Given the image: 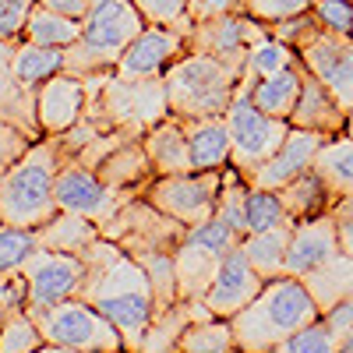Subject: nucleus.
I'll use <instances>...</instances> for the list:
<instances>
[{
	"instance_id": "obj_1",
	"label": "nucleus",
	"mask_w": 353,
	"mask_h": 353,
	"mask_svg": "<svg viewBox=\"0 0 353 353\" xmlns=\"http://www.w3.org/2000/svg\"><path fill=\"white\" fill-rule=\"evenodd\" d=\"M81 261H85V286L78 297L99 307L121 329L128 353H138L141 336L156 314V293L145 265L106 237H99L88 248Z\"/></svg>"
},
{
	"instance_id": "obj_2",
	"label": "nucleus",
	"mask_w": 353,
	"mask_h": 353,
	"mask_svg": "<svg viewBox=\"0 0 353 353\" xmlns=\"http://www.w3.org/2000/svg\"><path fill=\"white\" fill-rule=\"evenodd\" d=\"M314 318H321V307L307 283L297 276H276L244 311L230 318V325L241 353H276L283 339L311 325Z\"/></svg>"
},
{
	"instance_id": "obj_3",
	"label": "nucleus",
	"mask_w": 353,
	"mask_h": 353,
	"mask_svg": "<svg viewBox=\"0 0 353 353\" xmlns=\"http://www.w3.org/2000/svg\"><path fill=\"white\" fill-rule=\"evenodd\" d=\"M85 85H88L85 117L99 131H121L128 138H141L149 128L170 117L163 74L131 78V74L106 71V74L85 78Z\"/></svg>"
},
{
	"instance_id": "obj_4",
	"label": "nucleus",
	"mask_w": 353,
	"mask_h": 353,
	"mask_svg": "<svg viewBox=\"0 0 353 353\" xmlns=\"http://www.w3.org/2000/svg\"><path fill=\"white\" fill-rule=\"evenodd\" d=\"M57 173H61V152H57V141L46 134L28 145L0 181V223L25 230L46 226L61 212Z\"/></svg>"
},
{
	"instance_id": "obj_5",
	"label": "nucleus",
	"mask_w": 353,
	"mask_h": 353,
	"mask_svg": "<svg viewBox=\"0 0 353 353\" xmlns=\"http://www.w3.org/2000/svg\"><path fill=\"white\" fill-rule=\"evenodd\" d=\"M149 25L131 0H92L88 14L81 18V36L64 50V71L78 78H92L117 71L124 50L141 36Z\"/></svg>"
},
{
	"instance_id": "obj_6",
	"label": "nucleus",
	"mask_w": 353,
	"mask_h": 353,
	"mask_svg": "<svg viewBox=\"0 0 353 353\" xmlns=\"http://www.w3.org/2000/svg\"><path fill=\"white\" fill-rule=\"evenodd\" d=\"M244 71L223 64L209 53H184L166 68V99L170 113L191 121V117H226L233 96H237Z\"/></svg>"
},
{
	"instance_id": "obj_7",
	"label": "nucleus",
	"mask_w": 353,
	"mask_h": 353,
	"mask_svg": "<svg viewBox=\"0 0 353 353\" xmlns=\"http://www.w3.org/2000/svg\"><path fill=\"white\" fill-rule=\"evenodd\" d=\"M251 78H241L237 85V96H233L230 110H226V124H230V138H233V149H230V166L237 170L244 181L251 184V176L269 163L279 145L290 134V121H279V117H269L265 110L254 106L251 99Z\"/></svg>"
},
{
	"instance_id": "obj_8",
	"label": "nucleus",
	"mask_w": 353,
	"mask_h": 353,
	"mask_svg": "<svg viewBox=\"0 0 353 353\" xmlns=\"http://www.w3.org/2000/svg\"><path fill=\"white\" fill-rule=\"evenodd\" d=\"M99 237L113 241L131 258L145 261V258H156V254H173L184 244L188 226L176 223L173 216H166L163 209H156L145 194H138V198L124 201L110 219L99 223Z\"/></svg>"
},
{
	"instance_id": "obj_9",
	"label": "nucleus",
	"mask_w": 353,
	"mask_h": 353,
	"mask_svg": "<svg viewBox=\"0 0 353 353\" xmlns=\"http://www.w3.org/2000/svg\"><path fill=\"white\" fill-rule=\"evenodd\" d=\"M241 233L233 230L226 219L212 216L201 226H188L184 244L173 251V265H176V286H181V301H205L223 258L241 248Z\"/></svg>"
},
{
	"instance_id": "obj_10",
	"label": "nucleus",
	"mask_w": 353,
	"mask_h": 353,
	"mask_svg": "<svg viewBox=\"0 0 353 353\" xmlns=\"http://www.w3.org/2000/svg\"><path fill=\"white\" fill-rule=\"evenodd\" d=\"M32 318L39 321L46 343L85 350V353H128L121 329L85 297H71V301H61L53 307H43Z\"/></svg>"
},
{
	"instance_id": "obj_11",
	"label": "nucleus",
	"mask_w": 353,
	"mask_h": 353,
	"mask_svg": "<svg viewBox=\"0 0 353 353\" xmlns=\"http://www.w3.org/2000/svg\"><path fill=\"white\" fill-rule=\"evenodd\" d=\"M219 191H223V170H191V173L156 176L145 198L166 216H173L176 223L201 226L216 216Z\"/></svg>"
},
{
	"instance_id": "obj_12",
	"label": "nucleus",
	"mask_w": 353,
	"mask_h": 353,
	"mask_svg": "<svg viewBox=\"0 0 353 353\" xmlns=\"http://www.w3.org/2000/svg\"><path fill=\"white\" fill-rule=\"evenodd\" d=\"M18 276L25 283V311L36 314L43 307L78 297L85 286V261L78 254H61V251L39 248L32 258H25Z\"/></svg>"
},
{
	"instance_id": "obj_13",
	"label": "nucleus",
	"mask_w": 353,
	"mask_h": 353,
	"mask_svg": "<svg viewBox=\"0 0 353 353\" xmlns=\"http://www.w3.org/2000/svg\"><path fill=\"white\" fill-rule=\"evenodd\" d=\"M261 39H269V25L254 21L244 11H226V14H216V18L194 21L191 32H188V50L191 53H209L216 61L244 71L251 46H258Z\"/></svg>"
},
{
	"instance_id": "obj_14",
	"label": "nucleus",
	"mask_w": 353,
	"mask_h": 353,
	"mask_svg": "<svg viewBox=\"0 0 353 353\" xmlns=\"http://www.w3.org/2000/svg\"><path fill=\"white\" fill-rule=\"evenodd\" d=\"M297 57L350 113L353 110V36L329 32V28L314 25L307 39L297 46Z\"/></svg>"
},
{
	"instance_id": "obj_15",
	"label": "nucleus",
	"mask_w": 353,
	"mask_h": 353,
	"mask_svg": "<svg viewBox=\"0 0 353 353\" xmlns=\"http://www.w3.org/2000/svg\"><path fill=\"white\" fill-rule=\"evenodd\" d=\"M124 201L131 198L113 191L96 170H88L81 163H61V173H57V205H61V212H74L92 223H103Z\"/></svg>"
},
{
	"instance_id": "obj_16",
	"label": "nucleus",
	"mask_w": 353,
	"mask_h": 353,
	"mask_svg": "<svg viewBox=\"0 0 353 353\" xmlns=\"http://www.w3.org/2000/svg\"><path fill=\"white\" fill-rule=\"evenodd\" d=\"M261 290H265V279L254 272V265L248 261L244 248H233L223 258L209 293H205V307H209L216 318H233L237 311H244Z\"/></svg>"
},
{
	"instance_id": "obj_17",
	"label": "nucleus",
	"mask_w": 353,
	"mask_h": 353,
	"mask_svg": "<svg viewBox=\"0 0 353 353\" xmlns=\"http://www.w3.org/2000/svg\"><path fill=\"white\" fill-rule=\"evenodd\" d=\"M339 254H343V248H339V230H336L332 212L301 219V223H293V237H290V251H286V276L304 279Z\"/></svg>"
},
{
	"instance_id": "obj_18",
	"label": "nucleus",
	"mask_w": 353,
	"mask_h": 353,
	"mask_svg": "<svg viewBox=\"0 0 353 353\" xmlns=\"http://www.w3.org/2000/svg\"><path fill=\"white\" fill-rule=\"evenodd\" d=\"M184 53H188V36L173 32L166 25H145L141 36L124 50L121 64H117V74H131V78L166 74V68Z\"/></svg>"
},
{
	"instance_id": "obj_19",
	"label": "nucleus",
	"mask_w": 353,
	"mask_h": 353,
	"mask_svg": "<svg viewBox=\"0 0 353 353\" xmlns=\"http://www.w3.org/2000/svg\"><path fill=\"white\" fill-rule=\"evenodd\" d=\"M85 99H88V85L78 74H53L39 85V128L43 134H64L68 128H74L85 117Z\"/></svg>"
},
{
	"instance_id": "obj_20",
	"label": "nucleus",
	"mask_w": 353,
	"mask_h": 353,
	"mask_svg": "<svg viewBox=\"0 0 353 353\" xmlns=\"http://www.w3.org/2000/svg\"><path fill=\"white\" fill-rule=\"evenodd\" d=\"M325 141H329V134L304 131V128H290L286 141L279 145V152L251 176V188H265V191L286 188L293 176H301L304 170L314 166V156H318V149H321Z\"/></svg>"
},
{
	"instance_id": "obj_21",
	"label": "nucleus",
	"mask_w": 353,
	"mask_h": 353,
	"mask_svg": "<svg viewBox=\"0 0 353 353\" xmlns=\"http://www.w3.org/2000/svg\"><path fill=\"white\" fill-rule=\"evenodd\" d=\"M36 96H39V88L25 85L11 68V43H0V121L11 124L21 134H28L32 141L46 138L39 128Z\"/></svg>"
},
{
	"instance_id": "obj_22",
	"label": "nucleus",
	"mask_w": 353,
	"mask_h": 353,
	"mask_svg": "<svg viewBox=\"0 0 353 353\" xmlns=\"http://www.w3.org/2000/svg\"><path fill=\"white\" fill-rule=\"evenodd\" d=\"M290 124L293 128H304V131H318V134H346V110L336 103V96L321 85L304 64H301V99L290 113Z\"/></svg>"
},
{
	"instance_id": "obj_23",
	"label": "nucleus",
	"mask_w": 353,
	"mask_h": 353,
	"mask_svg": "<svg viewBox=\"0 0 353 353\" xmlns=\"http://www.w3.org/2000/svg\"><path fill=\"white\" fill-rule=\"evenodd\" d=\"M96 173L103 176L113 191H121V194H128V198L145 194V191H149V184L156 181L152 163H149V156H145L141 138H128L124 145H117V149L96 166Z\"/></svg>"
},
{
	"instance_id": "obj_24",
	"label": "nucleus",
	"mask_w": 353,
	"mask_h": 353,
	"mask_svg": "<svg viewBox=\"0 0 353 353\" xmlns=\"http://www.w3.org/2000/svg\"><path fill=\"white\" fill-rule=\"evenodd\" d=\"M141 145H145V156H149L156 176H173V173H191L194 170L184 124L176 121L173 113L166 117V121H159L156 128L145 131L141 134Z\"/></svg>"
},
{
	"instance_id": "obj_25",
	"label": "nucleus",
	"mask_w": 353,
	"mask_h": 353,
	"mask_svg": "<svg viewBox=\"0 0 353 353\" xmlns=\"http://www.w3.org/2000/svg\"><path fill=\"white\" fill-rule=\"evenodd\" d=\"M181 121V117H176ZM188 145H191V159L194 170H223L230 166V149H233V138H230V124L226 117H191V121H181Z\"/></svg>"
},
{
	"instance_id": "obj_26",
	"label": "nucleus",
	"mask_w": 353,
	"mask_h": 353,
	"mask_svg": "<svg viewBox=\"0 0 353 353\" xmlns=\"http://www.w3.org/2000/svg\"><path fill=\"white\" fill-rule=\"evenodd\" d=\"M209 314L212 311L205 307V301H181V304H173L170 311H159L149 321V329H145L138 353H173L176 339L184 336V329L191 325V321L194 318H209Z\"/></svg>"
},
{
	"instance_id": "obj_27",
	"label": "nucleus",
	"mask_w": 353,
	"mask_h": 353,
	"mask_svg": "<svg viewBox=\"0 0 353 353\" xmlns=\"http://www.w3.org/2000/svg\"><path fill=\"white\" fill-rule=\"evenodd\" d=\"M279 198H283V209L290 212L293 223L325 216L332 205H336V194L329 191V184L321 181V173L314 166L304 170L301 176H293L286 188H279Z\"/></svg>"
},
{
	"instance_id": "obj_28",
	"label": "nucleus",
	"mask_w": 353,
	"mask_h": 353,
	"mask_svg": "<svg viewBox=\"0 0 353 353\" xmlns=\"http://www.w3.org/2000/svg\"><path fill=\"white\" fill-rule=\"evenodd\" d=\"M39 233V248L46 251H61V254H85L99 241V223L74 216V212H57L46 226L36 230Z\"/></svg>"
},
{
	"instance_id": "obj_29",
	"label": "nucleus",
	"mask_w": 353,
	"mask_h": 353,
	"mask_svg": "<svg viewBox=\"0 0 353 353\" xmlns=\"http://www.w3.org/2000/svg\"><path fill=\"white\" fill-rule=\"evenodd\" d=\"M290 237H293V223L261 230V233H248L241 241L248 261L254 265V272L269 283L276 276H286V251H290Z\"/></svg>"
},
{
	"instance_id": "obj_30",
	"label": "nucleus",
	"mask_w": 353,
	"mask_h": 353,
	"mask_svg": "<svg viewBox=\"0 0 353 353\" xmlns=\"http://www.w3.org/2000/svg\"><path fill=\"white\" fill-rule=\"evenodd\" d=\"M251 99L258 110H265L269 117H279V121H290L293 106L301 99V61L286 68V71H276L269 78H258L251 85Z\"/></svg>"
},
{
	"instance_id": "obj_31",
	"label": "nucleus",
	"mask_w": 353,
	"mask_h": 353,
	"mask_svg": "<svg viewBox=\"0 0 353 353\" xmlns=\"http://www.w3.org/2000/svg\"><path fill=\"white\" fill-rule=\"evenodd\" d=\"M314 170L321 173V181L329 184L336 198H353V138L336 134L318 149Z\"/></svg>"
},
{
	"instance_id": "obj_32",
	"label": "nucleus",
	"mask_w": 353,
	"mask_h": 353,
	"mask_svg": "<svg viewBox=\"0 0 353 353\" xmlns=\"http://www.w3.org/2000/svg\"><path fill=\"white\" fill-rule=\"evenodd\" d=\"M78 36H81V21L64 18V14H57V11L43 8L39 0H36V8L28 11L25 32H21V39H25V43H36V46H57V50L74 46V43H78Z\"/></svg>"
},
{
	"instance_id": "obj_33",
	"label": "nucleus",
	"mask_w": 353,
	"mask_h": 353,
	"mask_svg": "<svg viewBox=\"0 0 353 353\" xmlns=\"http://www.w3.org/2000/svg\"><path fill=\"white\" fill-rule=\"evenodd\" d=\"M173 353H241L237 350V336H233L230 318H194L184 329V336L176 339Z\"/></svg>"
},
{
	"instance_id": "obj_34",
	"label": "nucleus",
	"mask_w": 353,
	"mask_h": 353,
	"mask_svg": "<svg viewBox=\"0 0 353 353\" xmlns=\"http://www.w3.org/2000/svg\"><path fill=\"white\" fill-rule=\"evenodd\" d=\"M11 68H14V74H18L25 85L39 88L46 78H53V74L64 71V50L14 39V43H11Z\"/></svg>"
},
{
	"instance_id": "obj_35",
	"label": "nucleus",
	"mask_w": 353,
	"mask_h": 353,
	"mask_svg": "<svg viewBox=\"0 0 353 353\" xmlns=\"http://www.w3.org/2000/svg\"><path fill=\"white\" fill-rule=\"evenodd\" d=\"M311 297L318 301L321 314H325L332 304H339L343 297H350L353 293V258L350 254H339L332 258L329 265H321V269H314L311 276H304Z\"/></svg>"
},
{
	"instance_id": "obj_36",
	"label": "nucleus",
	"mask_w": 353,
	"mask_h": 353,
	"mask_svg": "<svg viewBox=\"0 0 353 353\" xmlns=\"http://www.w3.org/2000/svg\"><path fill=\"white\" fill-rule=\"evenodd\" d=\"M39 346H46V336L25 307H14L0 321V353H36Z\"/></svg>"
},
{
	"instance_id": "obj_37",
	"label": "nucleus",
	"mask_w": 353,
	"mask_h": 353,
	"mask_svg": "<svg viewBox=\"0 0 353 353\" xmlns=\"http://www.w3.org/2000/svg\"><path fill=\"white\" fill-rule=\"evenodd\" d=\"M244 223H248V233H261V230H272V226H283V223H293V219H290V212L283 209L279 191L248 188V198H244Z\"/></svg>"
},
{
	"instance_id": "obj_38",
	"label": "nucleus",
	"mask_w": 353,
	"mask_h": 353,
	"mask_svg": "<svg viewBox=\"0 0 353 353\" xmlns=\"http://www.w3.org/2000/svg\"><path fill=\"white\" fill-rule=\"evenodd\" d=\"M297 61H301L297 50L269 36V39H261L258 46H251V53H248V64H244V78H251V81H258V78H269V74H276V71L293 68Z\"/></svg>"
},
{
	"instance_id": "obj_39",
	"label": "nucleus",
	"mask_w": 353,
	"mask_h": 353,
	"mask_svg": "<svg viewBox=\"0 0 353 353\" xmlns=\"http://www.w3.org/2000/svg\"><path fill=\"white\" fill-rule=\"evenodd\" d=\"M39 251V233L25 226H4L0 223V279L18 272L25 258H32Z\"/></svg>"
},
{
	"instance_id": "obj_40",
	"label": "nucleus",
	"mask_w": 353,
	"mask_h": 353,
	"mask_svg": "<svg viewBox=\"0 0 353 353\" xmlns=\"http://www.w3.org/2000/svg\"><path fill=\"white\" fill-rule=\"evenodd\" d=\"M339 346H343V339L332 332L329 318L321 314V318L311 321V325H304L301 332H293L290 339H283L276 346V353H339Z\"/></svg>"
},
{
	"instance_id": "obj_41",
	"label": "nucleus",
	"mask_w": 353,
	"mask_h": 353,
	"mask_svg": "<svg viewBox=\"0 0 353 353\" xmlns=\"http://www.w3.org/2000/svg\"><path fill=\"white\" fill-rule=\"evenodd\" d=\"M131 4L141 11V18L149 25H166L173 32L188 36L191 32V14H188V4L191 0H131Z\"/></svg>"
},
{
	"instance_id": "obj_42",
	"label": "nucleus",
	"mask_w": 353,
	"mask_h": 353,
	"mask_svg": "<svg viewBox=\"0 0 353 353\" xmlns=\"http://www.w3.org/2000/svg\"><path fill=\"white\" fill-rule=\"evenodd\" d=\"M314 0H241V11L251 14L254 21L261 25H276V21H286V18H297V14H307Z\"/></svg>"
},
{
	"instance_id": "obj_43",
	"label": "nucleus",
	"mask_w": 353,
	"mask_h": 353,
	"mask_svg": "<svg viewBox=\"0 0 353 353\" xmlns=\"http://www.w3.org/2000/svg\"><path fill=\"white\" fill-rule=\"evenodd\" d=\"M311 14L318 18L321 28H329V32L353 36V0H314Z\"/></svg>"
},
{
	"instance_id": "obj_44",
	"label": "nucleus",
	"mask_w": 353,
	"mask_h": 353,
	"mask_svg": "<svg viewBox=\"0 0 353 353\" xmlns=\"http://www.w3.org/2000/svg\"><path fill=\"white\" fill-rule=\"evenodd\" d=\"M32 8H36V0H0V43L21 39Z\"/></svg>"
},
{
	"instance_id": "obj_45",
	"label": "nucleus",
	"mask_w": 353,
	"mask_h": 353,
	"mask_svg": "<svg viewBox=\"0 0 353 353\" xmlns=\"http://www.w3.org/2000/svg\"><path fill=\"white\" fill-rule=\"evenodd\" d=\"M332 219H336V230H339V248L343 254L353 258V198H336L332 205Z\"/></svg>"
},
{
	"instance_id": "obj_46",
	"label": "nucleus",
	"mask_w": 353,
	"mask_h": 353,
	"mask_svg": "<svg viewBox=\"0 0 353 353\" xmlns=\"http://www.w3.org/2000/svg\"><path fill=\"white\" fill-rule=\"evenodd\" d=\"M14 307H25V283L18 272L0 279V321H4Z\"/></svg>"
},
{
	"instance_id": "obj_47",
	"label": "nucleus",
	"mask_w": 353,
	"mask_h": 353,
	"mask_svg": "<svg viewBox=\"0 0 353 353\" xmlns=\"http://www.w3.org/2000/svg\"><path fill=\"white\" fill-rule=\"evenodd\" d=\"M28 145H32V138L21 134V131H14L11 124L0 121V163H8V166H11V163L28 149Z\"/></svg>"
},
{
	"instance_id": "obj_48",
	"label": "nucleus",
	"mask_w": 353,
	"mask_h": 353,
	"mask_svg": "<svg viewBox=\"0 0 353 353\" xmlns=\"http://www.w3.org/2000/svg\"><path fill=\"white\" fill-rule=\"evenodd\" d=\"M39 4L50 8V11H57V14H64V18L81 21L88 14V8H92V0H39Z\"/></svg>"
},
{
	"instance_id": "obj_49",
	"label": "nucleus",
	"mask_w": 353,
	"mask_h": 353,
	"mask_svg": "<svg viewBox=\"0 0 353 353\" xmlns=\"http://www.w3.org/2000/svg\"><path fill=\"white\" fill-rule=\"evenodd\" d=\"M36 353H85V350H71V346H57V343H46V346H39Z\"/></svg>"
},
{
	"instance_id": "obj_50",
	"label": "nucleus",
	"mask_w": 353,
	"mask_h": 353,
	"mask_svg": "<svg viewBox=\"0 0 353 353\" xmlns=\"http://www.w3.org/2000/svg\"><path fill=\"white\" fill-rule=\"evenodd\" d=\"M339 353H353V329L346 332V339H343V346H339Z\"/></svg>"
},
{
	"instance_id": "obj_51",
	"label": "nucleus",
	"mask_w": 353,
	"mask_h": 353,
	"mask_svg": "<svg viewBox=\"0 0 353 353\" xmlns=\"http://www.w3.org/2000/svg\"><path fill=\"white\" fill-rule=\"evenodd\" d=\"M346 134H350V138H353V110H350V113H346Z\"/></svg>"
}]
</instances>
